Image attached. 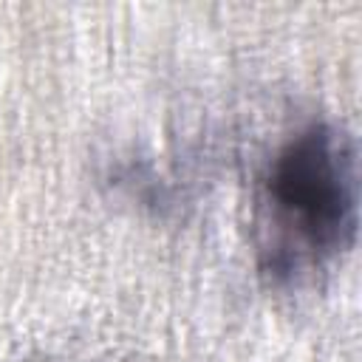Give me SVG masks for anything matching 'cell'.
Listing matches in <instances>:
<instances>
[{
  "mask_svg": "<svg viewBox=\"0 0 362 362\" xmlns=\"http://www.w3.org/2000/svg\"><path fill=\"white\" fill-rule=\"evenodd\" d=\"M356 229L354 136L331 119H311L274 147L255 178L257 274L277 288L308 283L354 249Z\"/></svg>",
  "mask_w": 362,
  "mask_h": 362,
  "instance_id": "1",
  "label": "cell"
}]
</instances>
